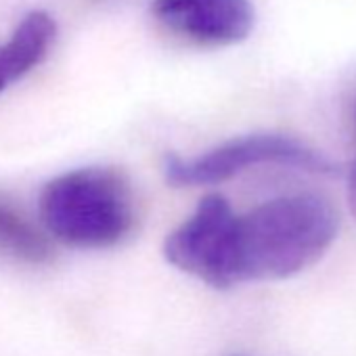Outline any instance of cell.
<instances>
[{
    "label": "cell",
    "instance_id": "obj_1",
    "mask_svg": "<svg viewBox=\"0 0 356 356\" xmlns=\"http://www.w3.org/2000/svg\"><path fill=\"white\" fill-rule=\"evenodd\" d=\"M339 214L318 195L270 200L235 220V277L245 281L289 279L331 248Z\"/></svg>",
    "mask_w": 356,
    "mask_h": 356
},
{
    "label": "cell",
    "instance_id": "obj_2",
    "mask_svg": "<svg viewBox=\"0 0 356 356\" xmlns=\"http://www.w3.org/2000/svg\"><path fill=\"white\" fill-rule=\"evenodd\" d=\"M47 231L74 248H111L134 227V197L115 168H80L55 176L40 193Z\"/></svg>",
    "mask_w": 356,
    "mask_h": 356
},
{
    "label": "cell",
    "instance_id": "obj_3",
    "mask_svg": "<svg viewBox=\"0 0 356 356\" xmlns=\"http://www.w3.org/2000/svg\"><path fill=\"white\" fill-rule=\"evenodd\" d=\"M262 163H281L316 174L337 172L327 157L296 138L283 134H248L227 140L197 157L183 159L168 155L163 174L172 187H210Z\"/></svg>",
    "mask_w": 356,
    "mask_h": 356
},
{
    "label": "cell",
    "instance_id": "obj_4",
    "mask_svg": "<svg viewBox=\"0 0 356 356\" xmlns=\"http://www.w3.org/2000/svg\"><path fill=\"white\" fill-rule=\"evenodd\" d=\"M235 220L222 195H206L193 216L168 235L165 260L216 289L235 287Z\"/></svg>",
    "mask_w": 356,
    "mask_h": 356
},
{
    "label": "cell",
    "instance_id": "obj_5",
    "mask_svg": "<svg viewBox=\"0 0 356 356\" xmlns=\"http://www.w3.org/2000/svg\"><path fill=\"white\" fill-rule=\"evenodd\" d=\"M151 13L168 32L200 47L239 44L256 24L252 0H153Z\"/></svg>",
    "mask_w": 356,
    "mask_h": 356
},
{
    "label": "cell",
    "instance_id": "obj_6",
    "mask_svg": "<svg viewBox=\"0 0 356 356\" xmlns=\"http://www.w3.org/2000/svg\"><path fill=\"white\" fill-rule=\"evenodd\" d=\"M57 36V24L47 11L28 13L11 38L0 44V92L38 67Z\"/></svg>",
    "mask_w": 356,
    "mask_h": 356
},
{
    "label": "cell",
    "instance_id": "obj_7",
    "mask_svg": "<svg viewBox=\"0 0 356 356\" xmlns=\"http://www.w3.org/2000/svg\"><path fill=\"white\" fill-rule=\"evenodd\" d=\"M0 254L26 264H47L53 260L49 239L5 202H0Z\"/></svg>",
    "mask_w": 356,
    "mask_h": 356
},
{
    "label": "cell",
    "instance_id": "obj_8",
    "mask_svg": "<svg viewBox=\"0 0 356 356\" xmlns=\"http://www.w3.org/2000/svg\"><path fill=\"white\" fill-rule=\"evenodd\" d=\"M348 204H350V212L356 218V161L352 163L348 174Z\"/></svg>",
    "mask_w": 356,
    "mask_h": 356
},
{
    "label": "cell",
    "instance_id": "obj_9",
    "mask_svg": "<svg viewBox=\"0 0 356 356\" xmlns=\"http://www.w3.org/2000/svg\"><path fill=\"white\" fill-rule=\"evenodd\" d=\"M231 356H245V354H231Z\"/></svg>",
    "mask_w": 356,
    "mask_h": 356
}]
</instances>
